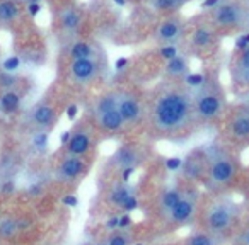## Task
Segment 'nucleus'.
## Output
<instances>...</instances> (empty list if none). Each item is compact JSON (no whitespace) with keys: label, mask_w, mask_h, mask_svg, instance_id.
<instances>
[{"label":"nucleus","mask_w":249,"mask_h":245,"mask_svg":"<svg viewBox=\"0 0 249 245\" xmlns=\"http://www.w3.org/2000/svg\"><path fill=\"white\" fill-rule=\"evenodd\" d=\"M193 90L183 80H164L147 94L143 131L150 140L184 142L198 131Z\"/></svg>","instance_id":"nucleus-1"},{"label":"nucleus","mask_w":249,"mask_h":245,"mask_svg":"<svg viewBox=\"0 0 249 245\" xmlns=\"http://www.w3.org/2000/svg\"><path fill=\"white\" fill-rule=\"evenodd\" d=\"M242 218V206L229 194H203L193 228L231 240Z\"/></svg>","instance_id":"nucleus-2"},{"label":"nucleus","mask_w":249,"mask_h":245,"mask_svg":"<svg viewBox=\"0 0 249 245\" xmlns=\"http://www.w3.org/2000/svg\"><path fill=\"white\" fill-rule=\"evenodd\" d=\"M208 169L203 189L208 194H227L242 179V162L239 150L232 148L224 140H215L207 145Z\"/></svg>","instance_id":"nucleus-3"},{"label":"nucleus","mask_w":249,"mask_h":245,"mask_svg":"<svg viewBox=\"0 0 249 245\" xmlns=\"http://www.w3.org/2000/svg\"><path fill=\"white\" fill-rule=\"evenodd\" d=\"M45 223L39 211L29 203L11 199L7 211L0 218V245L39 244Z\"/></svg>","instance_id":"nucleus-4"},{"label":"nucleus","mask_w":249,"mask_h":245,"mask_svg":"<svg viewBox=\"0 0 249 245\" xmlns=\"http://www.w3.org/2000/svg\"><path fill=\"white\" fill-rule=\"evenodd\" d=\"M203 82L193 89V106L200 128L220 126L225 113L229 109L227 92L220 80L218 70L203 72Z\"/></svg>","instance_id":"nucleus-5"},{"label":"nucleus","mask_w":249,"mask_h":245,"mask_svg":"<svg viewBox=\"0 0 249 245\" xmlns=\"http://www.w3.org/2000/svg\"><path fill=\"white\" fill-rule=\"evenodd\" d=\"M205 19L222 36L242 34L249 24V7L241 0H218L213 7L207 9Z\"/></svg>","instance_id":"nucleus-6"},{"label":"nucleus","mask_w":249,"mask_h":245,"mask_svg":"<svg viewBox=\"0 0 249 245\" xmlns=\"http://www.w3.org/2000/svg\"><path fill=\"white\" fill-rule=\"evenodd\" d=\"M67 107H69V102H65L60 94H46L26 114L24 128L33 136L46 135V133H50L56 126L60 116H62L63 111H67Z\"/></svg>","instance_id":"nucleus-7"},{"label":"nucleus","mask_w":249,"mask_h":245,"mask_svg":"<svg viewBox=\"0 0 249 245\" xmlns=\"http://www.w3.org/2000/svg\"><path fill=\"white\" fill-rule=\"evenodd\" d=\"M150 159H152L150 145L139 142V140L124 142L123 145L118 147V150L106 162V172L107 176H116L128 180L130 174L135 172L139 167L149 163Z\"/></svg>","instance_id":"nucleus-8"},{"label":"nucleus","mask_w":249,"mask_h":245,"mask_svg":"<svg viewBox=\"0 0 249 245\" xmlns=\"http://www.w3.org/2000/svg\"><path fill=\"white\" fill-rule=\"evenodd\" d=\"M201 197H203V193L200 191V186L188 182L183 196L179 197V201L174 204V208L169 211V214L159 225L157 235L171 233V231H176L183 227H188V225H193L198 213V208H200Z\"/></svg>","instance_id":"nucleus-9"},{"label":"nucleus","mask_w":249,"mask_h":245,"mask_svg":"<svg viewBox=\"0 0 249 245\" xmlns=\"http://www.w3.org/2000/svg\"><path fill=\"white\" fill-rule=\"evenodd\" d=\"M90 162H92V159H89V157L69 155V153L60 150L52 165L53 184L60 189H65L67 193H70L89 174Z\"/></svg>","instance_id":"nucleus-10"},{"label":"nucleus","mask_w":249,"mask_h":245,"mask_svg":"<svg viewBox=\"0 0 249 245\" xmlns=\"http://www.w3.org/2000/svg\"><path fill=\"white\" fill-rule=\"evenodd\" d=\"M135 201V191L128 186V180L116 176H103L101 180V191L97 206L103 213L116 214L133 206Z\"/></svg>","instance_id":"nucleus-11"},{"label":"nucleus","mask_w":249,"mask_h":245,"mask_svg":"<svg viewBox=\"0 0 249 245\" xmlns=\"http://www.w3.org/2000/svg\"><path fill=\"white\" fill-rule=\"evenodd\" d=\"M99 138L101 133L97 131L94 121L87 114L70 131L62 135V152L69 153V155L92 159V155L96 153Z\"/></svg>","instance_id":"nucleus-12"},{"label":"nucleus","mask_w":249,"mask_h":245,"mask_svg":"<svg viewBox=\"0 0 249 245\" xmlns=\"http://www.w3.org/2000/svg\"><path fill=\"white\" fill-rule=\"evenodd\" d=\"M220 138L235 150L249 147V99L227 109L220 123Z\"/></svg>","instance_id":"nucleus-13"},{"label":"nucleus","mask_w":249,"mask_h":245,"mask_svg":"<svg viewBox=\"0 0 249 245\" xmlns=\"http://www.w3.org/2000/svg\"><path fill=\"white\" fill-rule=\"evenodd\" d=\"M224 36L201 16L196 22L188 26V33L184 43H186L188 53L198 58H212L220 48V41Z\"/></svg>","instance_id":"nucleus-14"},{"label":"nucleus","mask_w":249,"mask_h":245,"mask_svg":"<svg viewBox=\"0 0 249 245\" xmlns=\"http://www.w3.org/2000/svg\"><path fill=\"white\" fill-rule=\"evenodd\" d=\"M118 111L124 121L126 133L143 130L147 117V96H142L135 89L118 90Z\"/></svg>","instance_id":"nucleus-15"},{"label":"nucleus","mask_w":249,"mask_h":245,"mask_svg":"<svg viewBox=\"0 0 249 245\" xmlns=\"http://www.w3.org/2000/svg\"><path fill=\"white\" fill-rule=\"evenodd\" d=\"M244 41L235 46V51L229 58V80L235 94L249 96V34H241Z\"/></svg>","instance_id":"nucleus-16"},{"label":"nucleus","mask_w":249,"mask_h":245,"mask_svg":"<svg viewBox=\"0 0 249 245\" xmlns=\"http://www.w3.org/2000/svg\"><path fill=\"white\" fill-rule=\"evenodd\" d=\"M154 233L152 228L147 225H133V227H114L104 228L101 233L96 235V240H101L104 245H135L137 242L143 240L147 235Z\"/></svg>","instance_id":"nucleus-17"},{"label":"nucleus","mask_w":249,"mask_h":245,"mask_svg":"<svg viewBox=\"0 0 249 245\" xmlns=\"http://www.w3.org/2000/svg\"><path fill=\"white\" fill-rule=\"evenodd\" d=\"M188 22L183 16H179V12L176 14H169L162 19V21L157 24L156 33H154V38L162 45H179L184 41L188 33Z\"/></svg>","instance_id":"nucleus-18"},{"label":"nucleus","mask_w":249,"mask_h":245,"mask_svg":"<svg viewBox=\"0 0 249 245\" xmlns=\"http://www.w3.org/2000/svg\"><path fill=\"white\" fill-rule=\"evenodd\" d=\"M208 169V150L207 147L201 148H195L191 153H188V157L181 163V179L188 180V182L198 184L203 186L205 176H207Z\"/></svg>","instance_id":"nucleus-19"},{"label":"nucleus","mask_w":249,"mask_h":245,"mask_svg":"<svg viewBox=\"0 0 249 245\" xmlns=\"http://www.w3.org/2000/svg\"><path fill=\"white\" fill-rule=\"evenodd\" d=\"M101 72V62L96 56H89V58H80V60H72L69 65V77L73 83L84 87L90 85L92 82H96L99 79Z\"/></svg>","instance_id":"nucleus-20"},{"label":"nucleus","mask_w":249,"mask_h":245,"mask_svg":"<svg viewBox=\"0 0 249 245\" xmlns=\"http://www.w3.org/2000/svg\"><path fill=\"white\" fill-rule=\"evenodd\" d=\"M90 119L94 121L97 131L101 133V136H114V135H121V133H126L124 128V121L121 117L120 111L111 109L106 113L99 114V116H90Z\"/></svg>","instance_id":"nucleus-21"},{"label":"nucleus","mask_w":249,"mask_h":245,"mask_svg":"<svg viewBox=\"0 0 249 245\" xmlns=\"http://www.w3.org/2000/svg\"><path fill=\"white\" fill-rule=\"evenodd\" d=\"M22 90L19 85L11 87V89L0 90V114L4 116H14L21 111L22 106Z\"/></svg>","instance_id":"nucleus-22"},{"label":"nucleus","mask_w":249,"mask_h":245,"mask_svg":"<svg viewBox=\"0 0 249 245\" xmlns=\"http://www.w3.org/2000/svg\"><path fill=\"white\" fill-rule=\"evenodd\" d=\"M188 73H191V68L186 53H179L164 65V77L167 80H184Z\"/></svg>","instance_id":"nucleus-23"},{"label":"nucleus","mask_w":249,"mask_h":245,"mask_svg":"<svg viewBox=\"0 0 249 245\" xmlns=\"http://www.w3.org/2000/svg\"><path fill=\"white\" fill-rule=\"evenodd\" d=\"M222 244H225L224 238L217 237L213 233H208L205 230H200V228H195L190 235H186L179 242H176V245H222Z\"/></svg>","instance_id":"nucleus-24"},{"label":"nucleus","mask_w":249,"mask_h":245,"mask_svg":"<svg viewBox=\"0 0 249 245\" xmlns=\"http://www.w3.org/2000/svg\"><path fill=\"white\" fill-rule=\"evenodd\" d=\"M118 107V90H106L92 100L89 109V116H99L106 111Z\"/></svg>","instance_id":"nucleus-25"},{"label":"nucleus","mask_w":249,"mask_h":245,"mask_svg":"<svg viewBox=\"0 0 249 245\" xmlns=\"http://www.w3.org/2000/svg\"><path fill=\"white\" fill-rule=\"evenodd\" d=\"M80 19H82L80 11L75 7H65L60 12V26H62V29H65V31H69V33L79 29Z\"/></svg>","instance_id":"nucleus-26"},{"label":"nucleus","mask_w":249,"mask_h":245,"mask_svg":"<svg viewBox=\"0 0 249 245\" xmlns=\"http://www.w3.org/2000/svg\"><path fill=\"white\" fill-rule=\"evenodd\" d=\"M89 56H96V48L94 45L87 41H75L69 49V58L72 60H80V58H89Z\"/></svg>","instance_id":"nucleus-27"},{"label":"nucleus","mask_w":249,"mask_h":245,"mask_svg":"<svg viewBox=\"0 0 249 245\" xmlns=\"http://www.w3.org/2000/svg\"><path fill=\"white\" fill-rule=\"evenodd\" d=\"M19 14V9L18 4L12 2V0H2L0 2V22H4V24H9L12 22Z\"/></svg>","instance_id":"nucleus-28"},{"label":"nucleus","mask_w":249,"mask_h":245,"mask_svg":"<svg viewBox=\"0 0 249 245\" xmlns=\"http://www.w3.org/2000/svg\"><path fill=\"white\" fill-rule=\"evenodd\" d=\"M231 240L232 245H249V221L239 225L237 231H235Z\"/></svg>","instance_id":"nucleus-29"},{"label":"nucleus","mask_w":249,"mask_h":245,"mask_svg":"<svg viewBox=\"0 0 249 245\" xmlns=\"http://www.w3.org/2000/svg\"><path fill=\"white\" fill-rule=\"evenodd\" d=\"M19 66V58L18 56H11V58H7L4 62V70L5 72H12V70H16Z\"/></svg>","instance_id":"nucleus-30"},{"label":"nucleus","mask_w":249,"mask_h":245,"mask_svg":"<svg viewBox=\"0 0 249 245\" xmlns=\"http://www.w3.org/2000/svg\"><path fill=\"white\" fill-rule=\"evenodd\" d=\"M11 199L12 197H9L7 194H0V218L4 216V213L7 211L9 204H11Z\"/></svg>","instance_id":"nucleus-31"},{"label":"nucleus","mask_w":249,"mask_h":245,"mask_svg":"<svg viewBox=\"0 0 249 245\" xmlns=\"http://www.w3.org/2000/svg\"><path fill=\"white\" fill-rule=\"evenodd\" d=\"M41 12V4H28V14L29 16H38Z\"/></svg>","instance_id":"nucleus-32"},{"label":"nucleus","mask_w":249,"mask_h":245,"mask_svg":"<svg viewBox=\"0 0 249 245\" xmlns=\"http://www.w3.org/2000/svg\"><path fill=\"white\" fill-rule=\"evenodd\" d=\"M126 63H128V60H126V58H118V60H116V65H114V68H116V70H121L124 65H126Z\"/></svg>","instance_id":"nucleus-33"},{"label":"nucleus","mask_w":249,"mask_h":245,"mask_svg":"<svg viewBox=\"0 0 249 245\" xmlns=\"http://www.w3.org/2000/svg\"><path fill=\"white\" fill-rule=\"evenodd\" d=\"M86 245H104V244L101 240H96V238H94L92 242H89V244H86Z\"/></svg>","instance_id":"nucleus-34"},{"label":"nucleus","mask_w":249,"mask_h":245,"mask_svg":"<svg viewBox=\"0 0 249 245\" xmlns=\"http://www.w3.org/2000/svg\"><path fill=\"white\" fill-rule=\"evenodd\" d=\"M244 187H246V194H248V197H249V177L244 180Z\"/></svg>","instance_id":"nucleus-35"},{"label":"nucleus","mask_w":249,"mask_h":245,"mask_svg":"<svg viewBox=\"0 0 249 245\" xmlns=\"http://www.w3.org/2000/svg\"><path fill=\"white\" fill-rule=\"evenodd\" d=\"M114 4H118V5H124V4H126V0H114Z\"/></svg>","instance_id":"nucleus-36"},{"label":"nucleus","mask_w":249,"mask_h":245,"mask_svg":"<svg viewBox=\"0 0 249 245\" xmlns=\"http://www.w3.org/2000/svg\"><path fill=\"white\" fill-rule=\"evenodd\" d=\"M41 0H26V4H39Z\"/></svg>","instance_id":"nucleus-37"},{"label":"nucleus","mask_w":249,"mask_h":245,"mask_svg":"<svg viewBox=\"0 0 249 245\" xmlns=\"http://www.w3.org/2000/svg\"><path fill=\"white\" fill-rule=\"evenodd\" d=\"M241 2H242V4H246V5L249 7V0H241Z\"/></svg>","instance_id":"nucleus-38"},{"label":"nucleus","mask_w":249,"mask_h":245,"mask_svg":"<svg viewBox=\"0 0 249 245\" xmlns=\"http://www.w3.org/2000/svg\"><path fill=\"white\" fill-rule=\"evenodd\" d=\"M22 245H39V244H22Z\"/></svg>","instance_id":"nucleus-39"}]
</instances>
